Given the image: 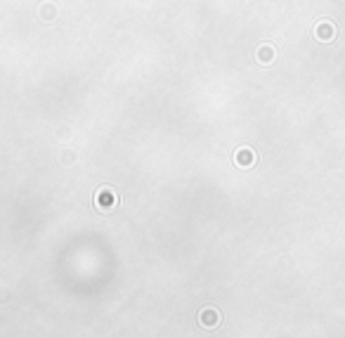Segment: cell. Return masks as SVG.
<instances>
[{
  "instance_id": "1",
  "label": "cell",
  "mask_w": 345,
  "mask_h": 338,
  "mask_svg": "<svg viewBox=\"0 0 345 338\" xmlns=\"http://www.w3.org/2000/svg\"><path fill=\"white\" fill-rule=\"evenodd\" d=\"M315 36L322 43H329V40H334V36H336V28H334L331 21H319L317 26H315Z\"/></svg>"
},
{
  "instance_id": "2",
  "label": "cell",
  "mask_w": 345,
  "mask_h": 338,
  "mask_svg": "<svg viewBox=\"0 0 345 338\" xmlns=\"http://www.w3.org/2000/svg\"><path fill=\"white\" fill-rule=\"evenodd\" d=\"M114 206H116V194L107 187L100 189V194H97V208H100V211H109Z\"/></svg>"
},
{
  "instance_id": "3",
  "label": "cell",
  "mask_w": 345,
  "mask_h": 338,
  "mask_svg": "<svg viewBox=\"0 0 345 338\" xmlns=\"http://www.w3.org/2000/svg\"><path fill=\"white\" fill-rule=\"evenodd\" d=\"M253 161H255V154L251 149H239L236 151V163H239L241 168H248Z\"/></svg>"
},
{
  "instance_id": "4",
  "label": "cell",
  "mask_w": 345,
  "mask_h": 338,
  "mask_svg": "<svg viewBox=\"0 0 345 338\" xmlns=\"http://www.w3.org/2000/svg\"><path fill=\"white\" fill-rule=\"evenodd\" d=\"M272 59H274V47L272 45H260V47H258V62L270 64Z\"/></svg>"
}]
</instances>
